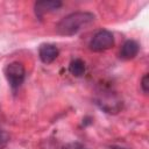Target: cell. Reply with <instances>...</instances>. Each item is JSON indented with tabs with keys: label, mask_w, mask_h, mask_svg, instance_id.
Masks as SVG:
<instances>
[{
	"label": "cell",
	"mask_w": 149,
	"mask_h": 149,
	"mask_svg": "<svg viewBox=\"0 0 149 149\" xmlns=\"http://www.w3.org/2000/svg\"><path fill=\"white\" fill-rule=\"evenodd\" d=\"M61 6H62V2L58 0H42V1L35 2L34 9H35L36 16L38 19H42L45 14L57 10Z\"/></svg>",
	"instance_id": "cell-4"
},
{
	"label": "cell",
	"mask_w": 149,
	"mask_h": 149,
	"mask_svg": "<svg viewBox=\"0 0 149 149\" xmlns=\"http://www.w3.org/2000/svg\"><path fill=\"white\" fill-rule=\"evenodd\" d=\"M69 71L74 77H81L85 73V63L80 58H74L69 65Z\"/></svg>",
	"instance_id": "cell-7"
},
{
	"label": "cell",
	"mask_w": 149,
	"mask_h": 149,
	"mask_svg": "<svg viewBox=\"0 0 149 149\" xmlns=\"http://www.w3.org/2000/svg\"><path fill=\"white\" fill-rule=\"evenodd\" d=\"M59 51H58V48L52 44V43H43L40 45L38 48V56H40V59L44 63V64H50L52 63L57 56H58Z\"/></svg>",
	"instance_id": "cell-5"
},
{
	"label": "cell",
	"mask_w": 149,
	"mask_h": 149,
	"mask_svg": "<svg viewBox=\"0 0 149 149\" xmlns=\"http://www.w3.org/2000/svg\"><path fill=\"white\" fill-rule=\"evenodd\" d=\"M113 149H122V148H113Z\"/></svg>",
	"instance_id": "cell-9"
},
{
	"label": "cell",
	"mask_w": 149,
	"mask_h": 149,
	"mask_svg": "<svg viewBox=\"0 0 149 149\" xmlns=\"http://www.w3.org/2000/svg\"><path fill=\"white\" fill-rule=\"evenodd\" d=\"M3 73L8 84L13 88H17L19 86H21L26 77L24 66L20 62H12L7 64L3 69Z\"/></svg>",
	"instance_id": "cell-2"
},
{
	"label": "cell",
	"mask_w": 149,
	"mask_h": 149,
	"mask_svg": "<svg viewBox=\"0 0 149 149\" xmlns=\"http://www.w3.org/2000/svg\"><path fill=\"white\" fill-rule=\"evenodd\" d=\"M114 45V36L107 29H101L97 31L90 41V49L94 52H100L108 50Z\"/></svg>",
	"instance_id": "cell-3"
},
{
	"label": "cell",
	"mask_w": 149,
	"mask_h": 149,
	"mask_svg": "<svg viewBox=\"0 0 149 149\" xmlns=\"http://www.w3.org/2000/svg\"><path fill=\"white\" fill-rule=\"evenodd\" d=\"M141 88H142L143 93H148V91H149V76H148V73H146L141 79Z\"/></svg>",
	"instance_id": "cell-8"
},
{
	"label": "cell",
	"mask_w": 149,
	"mask_h": 149,
	"mask_svg": "<svg viewBox=\"0 0 149 149\" xmlns=\"http://www.w3.org/2000/svg\"><path fill=\"white\" fill-rule=\"evenodd\" d=\"M94 21V15L90 12H73L64 16L56 26L57 34L62 36H73L90 26Z\"/></svg>",
	"instance_id": "cell-1"
},
{
	"label": "cell",
	"mask_w": 149,
	"mask_h": 149,
	"mask_svg": "<svg viewBox=\"0 0 149 149\" xmlns=\"http://www.w3.org/2000/svg\"><path fill=\"white\" fill-rule=\"evenodd\" d=\"M139 50H140V45L136 41L127 40L122 44V47L120 49V52H119V56L123 61H129V59H133L137 56Z\"/></svg>",
	"instance_id": "cell-6"
}]
</instances>
